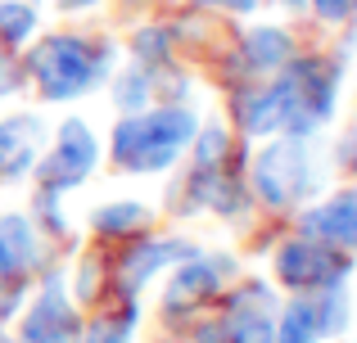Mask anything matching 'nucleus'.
<instances>
[{"label": "nucleus", "instance_id": "nucleus-17", "mask_svg": "<svg viewBox=\"0 0 357 343\" xmlns=\"http://www.w3.org/2000/svg\"><path fill=\"white\" fill-rule=\"evenodd\" d=\"M114 81V104L118 113H140V109H149V95H154V77H149V68L140 63V68H127L118 72Z\"/></svg>", "mask_w": 357, "mask_h": 343}, {"label": "nucleus", "instance_id": "nucleus-12", "mask_svg": "<svg viewBox=\"0 0 357 343\" xmlns=\"http://www.w3.org/2000/svg\"><path fill=\"white\" fill-rule=\"evenodd\" d=\"M45 154V122L36 113H9L0 118V176L18 181L41 163Z\"/></svg>", "mask_w": 357, "mask_h": 343}, {"label": "nucleus", "instance_id": "nucleus-15", "mask_svg": "<svg viewBox=\"0 0 357 343\" xmlns=\"http://www.w3.org/2000/svg\"><path fill=\"white\" fill-rule=\"evenodd\" d=\"M240 59L249 72H276L280 63L294 59V41L280 27H253L240 36Z\"/></svg>", "mask_w": 357, "mask_h": 343}, {"label": "nucleus", "instance_id": "nucleus-9", "mask_svg": "<svg viewBox=\"0 0 357 343\" xmlns=\"http://www.w3.org/2000/svg\"><path fill=\"white\" fill-rule=\"evenodd\" d=\"M227 276H236V262L222 253H199L195 248L190 257H181V262L172 266V280H167V294H163V308L167 312H190V308H204V303H213L222 294V285H227Z\"/></svg>", "mask_w": 357, "mask_h": 343}, {"label": "nucleus", "instance_id": "nucleus-26", "mask_svg": "<svg viewBox=\"0 0 357 343\" xmlns=\"http://www.w3.org/2000/svg\"><path fill=\"white\" fill-rule=\"evenodd\" d=\"M199 9H227V14H253L262 0H195Z\"/></svg>", "mask_w": 357, "mask_h": 343}, {"label": "nucleus", "instance_id": "nucleus-31", "mask_svg": "<svg viewBox=\"0 0 357 343\" xmlns=\"http://www.w3.org/2000/svg\"><path fill=\"white\" fill-rule=\"evenodd\" d=\"M0 343H18V339H9V335H5V330H0Z\"/></svg>", "mask_w": 357, "mask_h": 343}, {"label": "nucleus", "instance_id": "nucleus-19", "mask_svg": "<svg viewBox=\"0 0 357 343\" xmlns=\"http://www.w3.org/2000/svg\"><path fill=\"white\" fill-rule=\"evenodd\" d=\"M195 168H227L231 163V131L222 122H208L195 131Z\"/></svg>", "mask_w": 357, "mask_h": 343}, {"label": "nucleus", "instance_id": "nucleus-32", "mask_svg": "<svg viewBox=\"0 0 357 343\" xmlns=\"http://www.w3.org/2000/svg\"><path fill=\"white\" fill-rule=\"evenodd\" d=\"M163 343H172V339H163Z\"/></svg>", "mask_w": 357, "mask_h": 343}, {"label": "nucleus", "instance_id": "nucleus-27", "mask_svg": "<svg viewBox=\"0 0 357 343\" xmlns=\"http://www.w3.org/2000/svg\"><path fill=\"white\" fill-rule=\"evenodd\" d=\"M340 163L357 172V122L349 127V136H344V145H340Z\"/></svg>", "mask_w": 357, "mask_h": 343}, {"label": "nucleus", "instance_id": "nucleus-20", "mask_svg": "<svg viewBox=\"0 0 357 343\" xmlns=\"http://www.w3.org/2000/svg\"><path fill=\"white\" fill-rule=\"evenodd\" d=\"M136 321H140V303H127L114 321L82 326V339L77 343H131V335H136Z\"/></svg>", "mask_w": 357, "mask_h": 343}, {"label": "nucleus", "instance_id": "nucleus-2", "mask_svg": "<svg viewBox=\"0 0 357 343\" xmlns=\"http://www.w3.org/2000/svg\"><path fill=\"white\" fill-rule=\"evenodd\" d=\"M195 131H199V118L195 109H185L181 99L176 104H163V109H140V113H122L118 127H114V163L122 172H136V176H149V172H167L181 163V154L190 150Z\"/></svg>", "mask_w": 357, "mask_h": 343}, {"label": "nucleus", "instance_id": "nucleus-16", "mask_svg": "<svg viewBox=\"0 0 357 343\" xmlns=\"http://www.w3.org/2000/svg\"><path fill=\"white\" fill-rule=\"evenodd\" d=\"M149 221H154V212H149L145 203H136V199H118V203H105V208L91 212V226H96V235H105V239L145 235Z\"/></svg>", "mask_w": 357, "mask_h": 343}, {"label": "nucleus", "instance_id": "nucleus-21", "mask_svg": "<svg viewBox=\"0 0 357 343\" xmlns=\"http://www.w3.org/2000/svg\"><path fill=\"white\" fill-rule=\"evenodd\" d=\"M131 54H136L145 68H158V63L172 59V32L167 27H140L131 36Z\"/></svg>", "mask_w": 357, "mask_h": 343}, {"label": "nucleus", "instance_id": "nucleus-18", "mask_svg": "<svg viewBox=\"0 0 357 343\" xmlns=\"http://www.w3.org/2000/svg\"><path fill=\"white\" fill-rule=\"evenodd\" d=\"M36 32V9L23 0H0V50H18Z\"/></svg>", "mask_w": 357, "mask_h": 343}, {"label": "nucleus", "instance_id": "nucleus-10", "mask_svg": "<svg viewBox=\"0 0 357 343\" xmlns=\"http://www.w3.org/2000/svg\"><path fill=\"white\" fill-rule=\"evenodd\" d=\"M276 312L280 298L267 280H244L227 298V343H276Z\"/></svg>", "mask_w": 357, "mask_h": 343}, {"label": "nucleus", "instance_id": "nucleus-8", "mask_svg": "<svg viewBox=\"0 0 357 343\" xmlns=\"http://www.w3.org/2000/svg\"><path fill=\"white\" fill-rule=\"evenodd\" d=\"M82 339V312L73 308L63 271L45 266L41 294L32 298L23 326H18V343H77Z\"/></svg>", "mask_w": 357, "mask_h": 343}, {"label": "nucleus", "instance_id": "nucleus-6", "mask_svg": "<svg viewBox=\"0 0 357 343\" xmlns=\"http://www.w3.org/2000/svg\"><path fill=\"white\" fill-rule=\"evenodd\" d=\"M271 271H276V280L285 285L289 294H317V289H331V285L349 280L353 257L340 253V248H331V244H321V239L294 235L276 248Z\"/></svg>", "mask_w": 357, "mask_h": 343}, {"label": "nucleus", "instance_id": "nucleus-4", "mask_svg": "<svg viewBox=\"0 0 357 343\" xmlns=\"http://www.w3.org/2000/svg\"><path fill=\"white\" fill-rule=\"evenodd\" d=\"M41 90V99L50 104H68L82 99L100 86V81L114 77V45L109 41H86V36H45L27 50V68Z\"/></svg>", "mask_w": 357, "mask_h": 343}, {"label": "nucleus", "instance_id": "nucleus-22", "mask_svg": "<svg viewBox=\"0 0 357 343\" xmlns=\"http://www.w3.org/2000/svg\"><path fill=\"white\" fill-rule=\"evenodd\" d=\"M59 199L63 194H50V190H36V217H41V226L50 230V235H68V217H63V208H59Z\"/></svg>", "mask_w": 357, "mask_h": 343}, {"label": "nucleus", "instance_id": "nucleus-7", "mask_svg": "<svg viewBox=\"0 0 357 343\" xmlns=\"http://www.w3.org/2000/svg\"><path fill=\"white\" fill-rule=\"evenodd\" d=\"M100 163V141L96 131H91L82 118H63L59 131H54V150L41 154V163H36V176H41V190L50 194H68L77 190V185H86V176L96 172Z\"/></svg>", "mask_w": 357, "mask_h": 343}, {"label": "nucleus", "instance_id": "nucleus-25", "mask_svg": "<svg viewBox=\"0 0 357 343\" xmlns=\"http://www.w3.org/2000/svg\"><path fill=\"white\" fill-rule=\"evenodd\" d=\"M23 285H27V280H0V321H5L9 312L23 303Z\"/></svg>", "mask_w": 357, "mask_h": 343}, {"label": "nucleus", "instance_id": "nucleus-13", "mask_svg": "<svg viewBox=\"0 0 357 343\" xmlns=\"http://www.w3.org/2000/svg\"><path fill=\"white\" fill-rule=\"evenodd\" d=\"M45 266L41 253V235L36 221L23 212H5L0 217V280H27Z\"/></svg>", "mask_w": 357, "mask_h": 343}, {"label": "nucleus", "instance_id": "nucleus-5", "mask_svg": "<svg viewBox=\"0 0 357 343\" xmlns=\"http://www.w3.org/2000/svg\"><path fill=\"white\" fill-rule=\"evenodd\" d=\"M353 321L349 289L331 285L317 294H294L285 308L276 312V343H326L340 339Z\"/></svg>", "mask_w": 357, "mask_h": 343}, {"label": "nucleus", "instance_id": "nucleus-11", "mask_svg": "<svg viewBox=\"0 0 357 343\" xmlns=\"http://www.w3.org/2000/svg\"><path fill=\"white\" fill-rule=\"evenodd\" d=\"M298 235L321 239V244L340 248V253H357V185L353 190H335L331 199L303 208L298 212Z\"/></svg>", "mask_w": 357, "mask_h": 343}, {"label": "nucleus", "instance_id": "nucleus-1", "mask_svg": "<svg viewBox=\"0 0 357 343\" xmlns=\"http://www.w3.org/2000/svg\"><path fill=\"white\" fill-rule=\"evenodd\" d=\"M276 72L280 77L236 95V127L244 136H317L340 104V63L294 54Z\"/></svg>", "mask_w": 357, "mask_h": 343}, {"label": "nucleus", "instance_id": "nucleus-3", "mask_svg": "<svg viewBox=\"0 0 357 343\" xmlns=\"http://www.w3.org/2000/svg\"><path fill=\"white\" fill-rule=\"evenodd\" d=\"M326 176H331V168L312 145V136H267V145L253 154L249 185L262 199V208L289 212L317 199L326 190Z\"/></svg>", "mask_w": 357, "mask_h": 343}, {"label": "nucleus", "instance_id": "nucleus-14", "mask_svg": "<svg viewBox=\"0 0 357 343\" xmlns=\"http://www.w3.org/2000/svg\"><path fill=\"white\" fill-rule=\"evenodd\" d=\"M195 253V244L190 239H140L136 248H127L122 253V289L127 294H136V289H145L149 280H154L158 271H172L181 257H190Z\"/></svg>", "mask_w": 357, "mask_h": 343}, {"label": "nucleus", "instance_id": "nucleus-23", "mask_svg": "<svg viewBox=\"0 0 357 343\" xmlns=\"http://www.w3.org/2000/svg\"><path fill=\"white\" fill-rule=\"evenodd\" d=\"M307 9L321 23H349V18H357V0H307Z\"/></svg>", "mask_w": 357, "mask_h": 343}, {"label": "nucleus", "instance_id": "nucleus-30", "mask_svg": "<svg viewBox=\"0 0 357 343\" xmlns=\"http://www.w3.org/2000/svg\"><path fill=\"white\" fill-rule=\"evenodd\" d=\"M289 5H294V9H307V0H289Z\"/></svg>", "mask_w": 357, "mask_h": 343}, {"label": "nucleus", "instance_id": "nucleus-28", "mask_svg": "<svg viewBox=\"0 0 357 343\" xmlns=\"http://www.w3.org/2000/svg\"><path fill=\"white\" fill-rule=\"evenodd\" d=\"M195 339H199V343H227V330H222V326H199Z\"/></svg>", "mask_w": 357, "mask_h": 343}, {"label": "nucleus", "instance_id": "nucleus-29", "mask_svg": "<svg viewBox=\"0 0 357 343\" xmlns=\"http://www.w3.org/2000/svg\"><path fill=\"white\" fill-rule=\"evenodd\" d=\"M91 5H100V0H59V9H91Z\"/></svg>", "mask_w": 357, "mask_h": 343}, {"label": "nucleus", "instance_id": "nucleus-24", "mask_svg": "<svg viewBox=\"0 0 357 343\" xmlns=\"http://www.w3.org/2000/svg\"><path fill=\"white\" fill-rule=\"evenodd\" d=\"M18 86H23V68H18V63L9 59L5 50H0V99H5V95H14Z\"/></svg>", "mask_w": 357, "mask_h": 343}]
</instances>
